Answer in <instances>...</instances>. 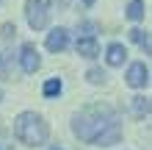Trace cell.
Returning a JSON list of instances; mask_svg holds the SVG:
<instances>
[{"instance_id": "obj_1", "label": "cell", "mask_w": 152, "mask_h": 150, "mask_svg": "<svg viewBox=\"0 0 152 150\" xmlns=\"http://www.w3.org/2000/svg\"><path fill=\"white\" fill-rule=\"evenodd\" d=\"M72 134L86 145L108 147L122 142V125H119V111L108 103H88L80 111L72 114Z\"/></svg>"}, {"instance_id": "obj_2", "label": "cell", "mask_w": 152, "mask_h": 150, "mask_svg": "<svg viewBox=\"0 0 152 150\" xmlns=\"http://www.w3.org/2000/svg\"><path fill=\"white\" fill-rule=\"evenodd\" d=\"M14 136L28 147H39L50 139V125L44 122L42 114L36 111H22L14 120Z\"/></svg>"}, {"instance_id": "obj_3", "label": "cell", "mask_w": 152, "mask_h": 150, "mask_svg": "<svg viewBox=\"0 0 152 150\" xmlns=\"http://www.w3.org/2000/svg\"><path fill=\"white\" fill-rule=\"evenodd\" d=\"M25 20L33 31H44L50 22V8L44 0H25Z\"/></svg>"}, {"instance_id": "obj_4", "label": "cell", "mask_w": 152, "mask_h": 150, "mask_svg": "<svg viewBox=\"0 0 152 150\" xmlns=\"http://www.w3.org/2000/svg\"><path fill=\"white\" fill-rule=\"evenodd\" d=\"M20 67H22V72H28V75L42 67V56H39V50H36L33 42H25L20 47Z\"/></svg>"}, {"instance_id": "obj_5", "label": "cell", "mask_w": 152, "mask_h": 150, "mask_svg": "<svg viewBox=\"0 0 152 150\" xmlns=\"http://www.w3.org/2000/svg\"><path fill=\"white\" fill-rule=\"evenodd\" d=\"M124 81H127V86H133V89H144V86L149 83V67L144 64V61L130 64V67H127V75H124Z\"/></svg>"}, {"instance_id": "obj_6", "label": "cell", "mask_w": 152, "mask_h": 150, "mask_svg": "<svg viewBox=\"0 0 152 150\" xmlns=\"http://www.w3.org/2000/svg\"><path fill=\"white\" fill-rule=\"evenodd\" d=\"M47 50L50 53H64L66 47H69V31L66 28H53L50 33H47Z\"/></svg>"}, {"instance_id": "obj_7", "label": "cell", "mask_w": 152, "mask_h": 150, "mask_svg": "<svg viewBox=\"0 0 152 150\" xmlns=\"http://www.w3.org/2000/svg\"><path fill=\"white\" fill-rule=\"evenodd\" d=\"M75 50H77V56H83V58H97L100 56V42L91 39V36H80Z\"/></svg>"}, {"instance_id": "obj_8", "label": "cell", "mask_w": 152, "mask_h": 150, "mask_svg": "<svg viewBox=\"0 0 152 150\" xmlns=\"http://www.w3.org/2000/svg\"><path fill=\"white\" fill-rule=\"evenodd\" d=\"M124 56H127V50H124V45H122V42H111V45H108V50H105V61H108L111 67L124 64Z\"/></svg>"}, {"instance_id": "obj_9", "label": "cell", "mask_w": 152, "mask_h": 150, "mask_svg": "<svg viewBox=\"0 0 152 150\" xmlns=\"http://www.w3.org/2000/svg\"><path fill=\"white\" fill-rule=\"evenodd\" d=\"M130 111L136 114V117H149V111H152V103H149V98H144V95H136V98L130 100Z\"/></svg>"}, {"instance_id": "obj_10", "label": "cell", "mask_w": 152, "mask_h": 150, "mask_svg": "<svg viewBox=\"0 0 152 150\" xmlns=\"http://www.w3.org/2000/svg\"><path fill=\"white\" fill-rule=\"evenodd\" d=\"M61 89H64V83H61V78H47L42 86V92H44V98H58Z\"/></svg>"}, {"instance_id": "obj_11", "label": "cell", "mask_w": 152, "mask_h": 150, "mask_svg": "<svg viewBox=\"0 0 152 150\" xmlns=\"http://www.w3.org/2000/svg\"><path fill=\"white\" fill-rule=\"evenodd\" d=\"M127 20H133V22H138L141 17H144V0H130L127 3Z\"/></svg>"}, {"instance_id": "obj_12", "label": "cell", "mask_w": 152, "mask_h": 150, "mask_svg": "<svg viewBox=\"0 0 152 150\" xmlns=\"http://www.w3.org/2000/svg\"><path fill=\"white\" fill-rule=\"evenodd\" d=\"M105 78H108V75H105V72H102L100 67H91V69H88V72H86V81H88V83H94V86L105 83Z\"/></svg>"}, {"instance_id": "obj_13", "label": "cell", "mask_w": 152, "mask_h": 150, "mask_svg": "<svg viewBox=\"0 0 152 150\" xmlns=\"http://www.w3.org/2000/svg\"><path fill=\"white\" fill-rule=\"evenodd\" d=\"M77 31H80V33H86V36H91V39H94V33L100 31V25H97V22H91V20H83V22L77 25Z\"/></svg>"}, {"instance_id": "obj_14", "label": "cell", "mask_w": 152, "mask_h": 150, "mask_svg": "<svg viewBox=\"0 0 152 150\" xmlns=\"http://www.w3.org/2000/svg\"><path fill=\"white\" fill-rule=\"evenodd\" d=\"M14 33H17V28H14L11 22H6V25H0V39H11Z\"/></svg>"}, {"instance_id": "obj_15", "label": "cell", "mask_w": 152, "mask_h": 150, "mask_svg": "<svg viewBox=\"0 0 152 150\" xmlns=\"http://www.w3.org/2000/svg\"><path fill=\"white\" fill-rule=\"evenodd\" d=\"M144 36H147V33L141 31V28H133V31H130V42H138V45H141V42H144Z\"/></svg>"}, {"instance_id": "obj_16", "label": "cell", "mask_w": 152, "mask_h": 150, "mask_svg": "<svg viewBox=\"0 0 152 150\" xmlns=\"http://www.w3.org/2000/svg\"><path fill=\"white\" fill-rule=\"evenodd\" d=\"M8 75V67H6V58H3V53H0V78H6Z\"/></svg>"}, {"instance_id": "obj_17", "label": "cell", "mask_w": 152, "mask_h": 150, "mask_svg": "<svg viewBox=\"0 0 152 150\" xmlns=\"http://www.w3.org/2000/svg\"><path fill=\"white\" fill-rule=\"evenodd\" d=\"M80 3H83V6H94V0H80Z\"/></svg>"}, {"instance_id": "obj_18", "label": "cell", "mask_w": 152, "mask_h": 150, "mask_svg": "<svg viewBox=\"0 0 152 150\" xmlns=\"http://www.w3.org/2000/svg\"><path fill=\"white\" fill-rule=\"evenodd\" d=\"M0 150H11V147H8V145H3V142H0Z\"/></svg>"}, {"instance_id": "obj_19", "label": "cell", "mask_w": 152, "mask_h": 150, "mask_svg": "<svg viewBox=\"0 0 152 150\" xmlns=\"http://www.w3.org/2000/svg\"><path fill=\"white\" fill-rule=\"evenodd\" d=\"M50 150H64V147H50Z\"/></svg>"}, {"instance_id": "obj_20", "label": "cell", "mask_w": 152, "mask_h": 150, "mask_svg": "<svg viewBox=\"0 0 152 150\" xmlns=\"http://www.w3.org/2000/svg\"><path fill=\"white\" fill-rule=\"evenodd\" d=\"M0 100H3V92H0Z\"/></svg>"}, {"instance_id": "obj_21", "label": "cell", "mask_w": 152, "mask_h": 150, "mask_svg": "<svg viewBox=\"0 0 152 150\" xmlns=\"http://www.w3.org/2000/svg\"><path fill=\"white\" fill-rule=\"evenodd\" d=\"M0 3H3V0H0Z\"/></svg>"}]
</instances>
